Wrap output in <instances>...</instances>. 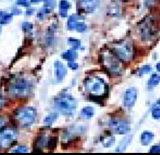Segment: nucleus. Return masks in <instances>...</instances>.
Listing matches in <instances>:
<instances>
[{
    "label": "nucleus",
    "instance_id": "1",
    "mask_svg": "<svg viewBox=\"0 0 160 155\" xmlns=\"http://www.w3.org/2000/svg\"><path fill=\"white\" fill-rule=\"evenodd\" d=\"M86 90L96 97L102 96L107 92V86L104 81L98 77H89L84 81Z\"/></svg>",
    "mask_w": 160,
    "mask_h": 155
},
{
    "label": "nucleus",
    "instance_id": "2",
    "mask_svg": "<svg viewBox=\"0 0 160 155\" xmlns=\"http://www.w3.org/2000/svg\"><path fill=\"white\" fill-rule=\"evenodd\" d=\"M102 63L108 73L112 75H118L121 71V66L118 58L112 50H105L102 55Z\"/></svg>",
    "mask_w": 160,
    "mask_h": 155
},
{
    "label": "nucleus",
    "instance_id": "3",
    "mask_svg": "<svg viewBox=\"0 0 160 155\" xmlns=\"http://www.w3.org/2000/svg\"><path fill=\"white\" fill-rule=\"evenodd\" d=\"M56 108L62 114L66 115H72L76 108V101L71 95L63 94L54 100Z\"/></svg>",
    "mask_w": 160,
    "mask_h": 155
},
{
    "label": "nucleus",
    "instance_id": "4",
    "mask_svg": "<svg viewBox=\"0 0 160 155\" xmlns=\"http://www.w3.org/2000/svg\"><path fill=\"white\" fill-rule=\"evenodd\" d=\"M36 110L31 106L22 107L15 112V119L22 127H28L34 121L36 117Z\"/></svg>",
    "mask_w": 160,
    "mask_h": 155
},
{
    "label": "nucleus",
    "instance_id": "5",
    "mask_svg": "<svg viewBox=\"0 0 160 155\" xmlns=\"http://www.w3.org/2000/svg\"><path fill=\"white\" fill-rule=\"evenodd\" d=\"M32 85L30 82L24 78L14 80L9 87V93L17 97H25L31 93Z\"/></svg>",
    "mask_w": 160,
    "mask_h": 155
},
{
    "label": "nucleus",
    "instance_id": "6",
    "mask_svg": "<svg viewBox=\"0 0 160 155\" xmlns=\"http://www.w3.org/2000/svg\"><path fill=\"white\" fill-rule=\"evenodd\" d=\"M111 50L119 60L123 61H128L132 57V46L127 42L123 41L116 44Z\"/></svg>",
    "mask_w": 160,
    "mask_h": 155
},
{
    "label": "nucleus",
    "instance_id": "7",
    "mask_svg": "<svg viewBox=\"0 0 160 155\" xmlns=\"http://www.w3.org/2000/svg\"><path fill=\"white\" fill-rule=\"evenodd\" d=\"M109 126L113 132L119 134H126L130 130L129 124L123 120H111L109 122Z\"/></svg>",
    "mask_w": 160,
    "mask_h": 155
},
{
    "label": "nucleus",
    "instance_id": "8",
    "mask_svg": "<svg viewBox=\"0 0 160 155\" xmlns=\"http://www.w3.org/2000/svg\"><path fill=\"white\" fill-rule=\"evenodd\" d=\"M16 132L14 129L8 128L0 132V146L7 148L16 139Z\"/></svg>",
    "mask_w": 160,
    "mask_h": 155
},
{
    "label": "nucleus",
    "instance_id": "9",
    "mask_svg": "<svg viewBox=\"0 0 160 155\" xmlns=\"http://www.w3.org/2000/svg\"><path fill=\"white\" fill-rule=\"evenodd\" d=\"M137 92L136 90L134 87L128 88L124 94V105L126 107L132 106L136 100Z\"/></svg>",
    "mask_w": 160,
    "mask_h": 155
},
{
    "label": "nucleus",
    "instance_id": "10",
    "mask_svg": "<svg viewBox=\"0 0 160 155\" xmlns=\"http://www.w3.org/2000/svg\"><path fill=\"white\" fill-rule=\"evenodd\" d=\"M82 9L86 12H92L97 7L99 0H79Z\"/></svg>",
    "mask_w": 160,
    "mask_h": 155
},
{
    "label": "nucleus",
    "instance_id": "11",
    "mask_svg": "<svg viewBox=\"0 0 160 155\" xmlns=\"http://www.w3.org/2000/svg\"><path fill=\"white\" fill-rule=\"evenodd\" d=\"M54 71L56 79L58 81H61L67 73V70L64 65L59 60L54 62Z\"/></svg>",
    "mask_w": 160,
    "mask_h": 155
},
{
    "label": "nucleus",
    "instance_id": "12",
    "mask_svg": "<svg viewBox=\"0 0 160 155\" xmlns=\"http://www.w3.org/2000/svg\"><path fill=\"white\" fill-rule=\"evenodd\" d=\"M152 23L150 21L145 22L141 27V35L144 39H150L152 34L154 33V31H152Z\"/></svg>",
    "mask_w": 160,
    "mask_h": 155
},
{
    "label": "nucleus",
    "instance_id": "13",
    "mask_svg": "<svg viewBox=\"0 0 160 155\" xmlns=\"http://www.w3.org/2000/svg\"><path fill=\"white\" fill-rule=\"evenodd\" d=\"M71 7V4L66 0H61L59 2V14L62 17H66L67 11Z\"/></svg>",
    "mask_w": 160,
    "mask_h": 155
},
{
    "label": "nucleus",
    "instance_id": "14",
    "mask_svg": "<svg viewBox=\"0 0 160 155\" xmlns=\"http://www.w3.org/2000/svg\"><path fill=\"white\" fill-rule=\"evenodd\" d=\"M94 115V109L91 106H86L81 111V116L86 120L91 118Z\"/></svg>",
    "mask_w": 160,
    "mask_h": 155
},
{
    "label": "nucleus",
    "instance_id": "15",
    "mask_svg": "<svg viewBox=\"0 0 160 155\" xmlns=\"http://www.w3.org/2000/svg\"><path fill=\"white\" fill-rule=\"evenodd\" d=\"M62 57L64 59L68 62L74 61V60L77 57V53L74 49L68 50L62 53Z\"/></svg>",
    "mask_w": 160,
    "mask_h": 155
},
{
    "label": "nucleus",
    "instance_id": "16",
    "mask_svg": "<svg viewBox=\"0 0 160 155\" xmlns=\"http://www.w3.org/2000/svg\"><path fill=\"white\" fill-rule=\"evenodd\" d=\"M154 134L151 132L146 131L142 133L141 136V141L143 145L149 144L153 139Z\"/></svg>",
    "mask_w": 160,
    "mask_h": 155
},
{
    "label": "nucleus",
    "instance_id": "17",
    "mask_svg": "<svg viewBox=\"0 0 160 155\" xmlns=\"http://www.w3.org/2000/svg\"><path fill=\"white\" fill-rule=\"evenodd\" d=\"M77 18L76 16L75 15H71L69 17L68 20V22H67V26L69 29L70 30H73L74 29H76V24H77Z\"/></svg>",
    "mask_w": 160,
    "mask_h": 155
},
{
    "label": "nucleus",
    "instance_id": "18",
    "mask_svg": "<svg viewBox=\"0 0 160 155\" xmlns=\"http://www.w3.org/2000/svg\"><path fill=\"white\" fill-rule=\"evenodd\" d=\"M46 143V140L45 139V138L44 136H39L38 139L37 141L36 142V145L34 147V151H41V148L45 146Z\"/></svg>",
    "mask_w": 160,
    "mask_h": 155
},
{
    "label": "nucleus",
    "instance_id": "19",
    "mask_svg": "<svg viewBox=\"0 0 160 155\" xmlns=\"http://www.w3.org/2000/svg\"><path fill=\"white\" fill-rule=\"evenodd\" d=\"M131 136H127L124 139H123L122 141H121V143L118 146L116 151L118 152H120V151H124V149L126 148V147L128 145V144L131 141Z\"/></svg>",
    "mask_w": 160,
    "mask_h": 155
},
{
    "label": "nucleus",
    "instance_id": "20",
    "mask_svg": "<svg viewBox=\"0 0 160 155\" xmlns=\"http://www.w3.org/2000/svg\"><path fill=\"white\" fill-rule=\"evenodd\" d=\"M160 82V77L158 74H152L148 81L149 87H154L158 85Z\"/></svg>",
    "mask_w": 160,
    "mask_h": 155
},
{
    "label": "nucleus",
    "instance_id": "21",
    "mask_svg": "<svg viewBox=\"0 0 160 155\" xmlns=\"http://www.w3.org/2000/svg\"><path fill=\"white\" fill-rule=\"evenodd\" d=\"M114 141H115V139L112 136H105L102 138V143L104 146L109 147L114 143Z\"/></svg>",
    "mask_w": 160,
    "mask_h": 155
},
{
    "label": "nucleus",
    "instance_id": "22",
    "mask_svg": "<svg viewBox=\"0 0 160 155\" xmlns=\"http://www.w3.org/2000/svg\"><path fill=\"white\" fill-rule=\"evenodd\" d=\"M12 19V15L10 14H2L0 16V24H6Z\"/></svg>",
    "mask_w": 160,
    "mask_h": 155
},
{
    "label": "nucleus",
    "instance_id": "23",
    "mask_svg": "<svg viewBox=\"0 0 160 155\" xmlns=\"http://www.w3.org/2000/svg\"><path fill=\"white\" fill-rule=\"evenodd\" d=\"M68 42L69 45L74 49H78L81 46V42L79 40L74 39V38H69L68 39Z\"/></svg>",
    "mask_w": 160,
    "mask_h": 155
},
{
    "label": "nucleus",
    "instance_id": "24",
    "mask_svg": "<svg viewBox=\"0 0 160 155\" xmlns=\"http://www.w3.org/2000/svg\"><path fill=\"white\" fill-rule=\"evenodd\" d=\"M57 138L56 137H51L48 141V146L49 149L50 150H54V149L56 146L57 144Z\"/></svg>",
    "mask_w": 160,
    "mask_h": 155
},
{
    "label": "nucleus",
    "instance_id": "25",
    "mask_svg": "<svg viewBox=\"0 0 160 155\" xmlns=\"http://www.w3.org/2000/svg\"><path fill=\"white\" fill-rule=\"evenodd\" d=\"M57 117H58V115L56 113L50 114L46 116V118L44 120V122L48 125L51 124L52 123H53L54 120H56Z\"/></svg>",
    "mask_w": 160,
    "mask_h": 155
},
{
    "label": "nucleus",
    "instance_id": "26",
    "mask_svg": "<svg viewBox=\"0 0 160 155\" xmlns=\"http://www.w3.org/2000/svg\"><path fill=\"white\" fill-rule=\"evenodd\" d=\"M28 151V148L25 146H19L11 151L14 153H25Z\"/></svg>",
    "mask_w": 160,
    "mask_h": 155
},
{
    "label": "nucleus",
    "instance_id": "27",
    "mask_svg": "<svg viewBox=\"0 0 160 155\" xmlns=\"http://www.w3.org/2000/svg\"><path fill=\"white\" fill-rule=\"evenodd\" d=\"M86 29V26L84 22H77L76 27V29L77 30V31H78L79 32H82L85 31Z\"/></svg>",
    "mask_w": 160,
    "mask_h": 155
},
{
    "label": "nucleus",
    "instance_id": "28",
    "mask_svg": "<svg viewBox=\"0 0 160 155\" xmlns=\"http://www.w3.org/2000/svg\"><path fill=\"white\" fill-rule=\"evenodd\" d=\"M22 29L24 30V31L28 32V31H31L32 29V25L31 23L28 22H24L22 24Z\"/></svg>",
    "mask_w": 160,
    "mask_h": 155
},
{
    "label": "nucleus",
    "instance_id": "29",
    "mask_svg": "<svg viewBox=\"0 0 160 155\" xmlns=\"http://www.w3.org/2000/svg\"><path fill=\"white\" fill-rule=\"evenodd\" d=\"M152 117L155 119H160V108H156L152 111Z\"/></svg>",
    "mask_w": 160,
    "mask_h": 155
},
{
    "label": "nucleus",
    "instance_id": "30",
    "mask_svg": "<svg viewBox=\"0 0 160 155\" xmlns=\"http://www.w3.org/2000/svg\"><path fill=\"white\" fill-rule=\"evenodd\" d=\"M141 72H142V73H149V72H151V67H150L149 65H146L143 66V67L141 68Z\"/></svg>",
    "mask_w": 160,
    "mask_h": 155
},
{
    "label": "nucleus",
    "instance_id": "31",
    "mask_svg": "<svg viewBox=\"0 0 160 155\" xmlns=\"http://www.w3.org/2000/svg\"><path fill=\"white\" fill-rule=\"evenodd\" d=\"M68 67L72 69V70H76L78 68V63H76V62H74V61H71V62H68Z\"/></svg>",
    "mask_w": 160,
    "mask_h": 155
},
{
    "label": "nucleus",
    "instance_id": "32",
    "mask_svg": "<svg viewBox=\"0 0 160 155\" xmlns=\"http://www.w3.org/2000/svg\"><path fill=\"white\" fill-rule=\"evenodd\" d=\"M149 152H150V153H160V146H158V145L153 146L151 148V149H150Z\"/></svg>",
    "mask_w": 160,
    "mask_h": 155
},
{
    "label": "nucleus",
    "instance_id": "33",
    "mask_svg": "<svg viewBox=\"0 0 160 155\" xmlns=\"http://www.w3.org/2000/svg\"><path fill=\"white\" fill-rule=\"evenodd\" d=\"M17 4L18 5L23 6L25 7L29 6V3L28 2V0H17Z\"/></svg>",
    "mask_w": 160,
    "mask_h": 155
},
{
    "label": "nucleus",
    "instance_id": "34",
    "mask_svg": "<svg viewBox=\"0 0 160 155\" xmlns=\"http://www.w3.org/2000/svg\"><path fill=\"white\" fill-rule=\"evenodd\" d=\"M20 13H21V10L18 9V8H15V9L12 10V14L17 15V14H19Z\"/></svg>",
    "mask_w": 160,
    "mask_h": 155
},
{
    "label": "nucleus",
    "instance_id": "35",
    "mask_svg": "<svg viewBox=\"0 0 160 155\" xmlns=\"http://www.w3.org/2000/svg\"><path fill=\"white\" fill-rule=\"evenodd\" d=\"M4 123H5V122H4V120L0 118V130H1V129L2 128V127L4 126Z\"/></svg>",
    "mask_w": 160,
    "mask_h": 155
},
{
    "label": "nucleus",
    "instance_id": "36",
    "mask_svg": "<svg viewBox=\"0 0 160 155\" xmlns=\"http://www.w3.org/2000/svg\"><path fill=\"white\" fill-rule=\"evenodd\" d=\"M42 1H44V0H31V1L32 2H34V3L39 2H41Z\"/></svg>",
    "mask_w": 160,
    "mask_h": 155
},
{
    "label": "nucleus",
    "instance_id": "37",
    "mask_svg": "<svg viewBox=\"0 0 160 155\" xmlns=\"http://www.w3.org/2000/svg\"><path fill=\"white\" fill-rule=\"evenodd\" d=\"M156 68H157V70H158L159 72H160V62H159V63H157V65H156Z\"/></svg>",
    "mask_w": 160,
    "mask_h": 155
},
{
    "label": "nucleus",
    "instance_id": "38",
    "mask_svg": "<svg viewBox=\"0 0 160 155\" xmlns=\"http://www.w3.org/2000/svg\"><path fill=\"white\" fill-rule=\"evenodd\" d=\"M2 104H3V100H2V98H1V96H0V108L2 106Z\"/></svg>",
    "mask_w": 160,
    "mask_h": 155
},
{
    "label": "nucleus",
    "instance_id": "39",
    "mask_svg": "<svg viewBox=\"0 0 160 155\" xmlns=\"http://www.w3.org/2000/svg\"><path fill=\"white\" fill-rule=\"evenodd\" d=\"M33 13V11H32V10H28V11H27V12H26V14H32Z\"/></svg>",
    "mask_w": 160,
    "mask_h": 155
},
{
    "label": "nucleus",
    "instance_id": "40",
    "mask_svg": "<svg viewBox=\"0 0 160 155\" xmlns=\"http://www.w3.org/2000/svg\"><path fill=\"white\" fill-rule=\"evenodd\" d=\"M157 103L158 104V105H160V98L158 100V101H157Z\"/></svg>",
    "mask_w": 160,
    "mask_h": 155
},
{
    "label": "nucleus",
    "instance_id": "41",
    "mask_svg": "<svg viewBox=\"0 0 160 155\" xmlns=\"http://www.w3.org/2000/svg\"><path fill=\"white\" fill-rule=\"evenodd\" d=\"M1 27H0V33H1Z\"/></svg>",
    "mask_w": 160,
    "mask_h": 155
},
{
    "label": "nucleus",
    "instance_id": "42",
    "mask_svg": "<svg viewBox=\"0 0 160 155\" xmlns=\"http://www.w3.org/2000/svg\"><path fill=\"white\" fill-rule=\"evenodd\" d=\"M123 1H129V0H123Z\"/></svg>",
    "mask_w": 160,
    "mask_h": 155
}]
</instances>
